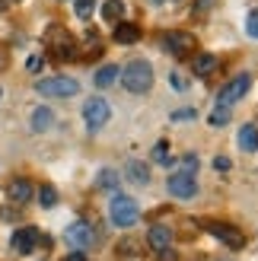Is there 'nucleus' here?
Returning a JSON list of instances; mask_svg holds the SVG:
<instances>
[{
	"label": "nucleus",
	"instance_id": "obj_1",
	"mask_svg": "<svg viewBox=\"0 0 258 261\" xmlns=\"http://www.w3.org/2000/svg\"><path fill=\"white\" fill-rule=\"evenodd\" d=\"M121 86L134 96H144L147 89L153 86V64L144 58H134L127 67L121 70Z\"/></svg>",
	"mask_w": 258,
	"mask_h": 261
},
{
	"label": "nucleus",
	"instance_id": "obj_2",
	"mask_svg": "<svg viewBox=\"0 0 258 261\" xmlns=\"http://www.w3.org/2000/svg\"><path fill=\"white\" fill-rule=\"evenodd\" d=\"M45 48L55 55V61H73L76 58V42L64 25H48L45 29Z\"/></svg>",
	"mask_w": 258,
	"mask_h": 261
},
{
	"label": "nucleus",
	"instance_id": "obj_3",
	"mask_svg": "<svg viewBox=\"0 0 258 261\" xmlns=\"http://www.w3.org/2000/svg\"><path fill=\"white\" fill-rule=\"evenodd\" d=\"M109 217H112V223L115 226H134L137 220H140V207L134 198H127V194H115L112 204H109Z\"/></svg>",
	"mask_w": 258,
	"mask_h": 261
},
{
	"label": "nucleus",
	"instance_id": "obj_4",
	"mask_svg": "<svg viewBox=\"0 0 258 261\" xmlns=\"http://www.w3.org/2000/svg\"><path fill=\"white\" fill-rule=\"evenodd\" d=\"M35 89L48 99H67V96L80 93V83H76L73 76H45V80L35 83Z\"/></svg>",
	"mask_w": 258,
	"mask_h": 261
},
{
	"label": "nucleus",
	"instance_id": "obj_5",
	"mask_svg": "<svg viewBox=\"0 0 258 261\" xmlns=\"http://www.w3.org/2000/svg\"><path fill=\"white\" fill-rule=\"evenodd\" d=\"M109 118H112V109H109V102L102 99V96L83 102V121L89 124V130L106 127V124H109Z\"/></svg>",
	"mask_w": 258,
	"mask_h": 261
},
{
	"label": "nucleus",
	"instance_id": "obj_6",
	"mask_svg": "<svg viewBox=\"0 0 258 261\" xmlns=\"http://www.w3.org/2000/svg\"><path fill=\"white\" fill-rule=\"evenodd\" d=\"M163 45H166V51H169L172 58H188V55L198 51V38L191 32H169L163 38Z\"/></svg>",
	"mask_w": 258,
	"mask_h": 261
},
{
	"label": "nucleus",
	"instance_id": "obj_7",
	"mask_svg": "<svg viewBox=\"0 0 258 261\" xmlns=\"http://www.w3.org/2000/svg\"><path fill=\"white\" fill-rule=\"evenodd\" d=\"M249 86H252V73H239L233 76L223 89H220V96H217V106H233V102H239L242 96L249 93Z\"/></svg>",
	"mask_w": 258,
	"mask_h": 261
},
{
	"label": "nucleus",
	"instance_id": "obj_8",
	"mask_svg": "<svg viewBox=\"0 0 258 261\" xmlns=\"http://www.w3.org/2000/svg\"><path fill=\"white\" fill-rule=\"evenodd\" d=\"M166 191L172 194V198H195V191H198V181L191 172H172L169 178H166Z\"/></svg>",
	"mask_w": 258,
	"mask_h": 261
},
{
	"label": "nucleus",
	"instance_id": "obj_9",
	"mask_svg": "<svg viewBox=\"0 0 258 261\" xmlns=\"http://www.w3.org/2000/svg\"><path fill=\"white\" fill-rule=\"evenodd\" d=\"M211 236L220 239L223 245H229V249H242L246 245V236H242V229H236L233 223H208Z\"/></svg>",
	"mask_w": 258,
	"mask_h": 261
},
{
	"label": "nucleus",
	"instance_id": "obj_10",
	"mask_svg": "<svg viewBox=\"0 0 258 261\" xmlns=\"http://www.w3.org/2000/svg\"><path fill=\"white\" fill-rule=\"evenodd\" d=\"M67 242L73 245V249H89V245H96V232H93V226L86 223V220H76L73 226H67Z\"/></svg>",
	"mask_w": 258,
	"mask_h": 261
},
{
	"label": "nucleus",
	"instance_id": "obj_11",
	"mask_svg": "<svg viewBox=\"0 0 258 261\" xmlns=\"http://www.w3.org/2000/svg\"><path fill=\"white\" fill-rule=\"evenodd\" d=\"M38 245V229L35 226H22L13 232V252L16 255H32V249Z\"/></svg>",
	"mask_w": 258,
	"mask_h": 261
},
{
	"label": "nucleus",
	"instance_id": "obj_12",
	"mask_svg": "<svg viewBox=\"0 0 258 261\" xmlns=\"http://www.w3.org/2000/svg\"><path fill=\"white\" fill-rule=\"evenodd\" d=\"M7 198L13 204H29L32 201V181L29 178H13L7 185Z\"/></svg>",
	"mask_w": 258,
	"mask_h": 261
},
{
	"label": "nucleus",
	"instance_id": "obj_13",
	"mask_svg": "<svg viewBox=\"0 0 258 261\" xmlns=\"http://www.w3.org/2000/svg\"><path fill=\"white\" fill-rule=\"evenodd\" d=\"M147 242H150V249H153V252H166V249L172 245V229H169V226H163V223L150 226Z\"/></svg>",
	"mask_w": 258,
	"mask_h": 261
},
{
	"label": "nucleus",
	"instance_id": "obj_14",
	"mask_svg": "<svg viewBox=\"0 0 258 261\" xmlns=\"http://www.w3.org/2000/svg\"><path fill=\"white\" fill-rule=\"evenodd\" d=\"M217 67H220V58H217V55H208V51L195 55V61H191V70H195V76H211Z\"/></svg>",
	"mask_w": 258,
	"mask_h": 261
},
{
	"label": "nucleus",
	"instance_id": "obj_15",
	"mask_svg": "<svg viewBox=\"0 0 258 261\" xmlns=\"http://www.w3.org/2000/svg\"><path fill=\"white\" fill-rule=\"evenodd\" d=\"M112 35H115V42H118V45H134L137 38H140V29H137L134 22H121V19H118V22H115V32H112Z\"/></svg>",
	"mask_w": 258,
	"mask_h": 261
},
{
	"label": "nucleus",
	"instance_id": "obj_16",
	"mask_svg": "<svg viewBox=\"0 0 258 261\" xmlns=\"http://www.w3.org/2000/svg\"><path fill=\"white\" fill-rule=\"evenodd\" d=\"M124 175L134 181V185H150V169L140 163V160H131L124 166Z\"/></svg>",
	"mask_w": 258,
	"mask_h": 261
},
{
	"label": "nucleus",
	"instance_id": "obj_17",
	"mask_svg": "<svg viewBox=\"0 0 258 261\" xmlns=\"http://www.w3.org/2000/svg\"><path fill=\"white\" fill-rule=\"evenodd\" d=\"M51 124H55V112L45 109V106H38V109L32 112V130H38V134H42V130H48Z\"/></svg>",
	"mask_w": 258,
	"mask_h": 261
},
{
	"label": "nucleus",
	"instance_id": "obj_18",
	"mask_svg": "<svg viewBox=\"0 0 258 261\" xmlns=\"http://www.w3.org/2000/svg\"><path fill=\"white\" fill-rule=\"evenodd\" d=\"M239 147L246 150V153H255V150H258V127H255V124L239 127Z\"/></svg>",
	"mask_w": 258,
	"mask_h": 261
},
{
	"label": "nucleus",
	"instance_id": "obj_19",
	"mask_svg": "<svg viewBox=\"0 0 258 261\" xmlns=\"http://www.w3.org/2000/svg\"><path fill=\"white\" fill-rule=\"evenodd\" d=\"M118 67H115V64H106V67H102L99 73H96V86L99 89H109V86H115V83H118Z\"/></svg>",
	"mask_w": 258,
	"mask_h": 261
},
{
	"label": "nucleus",
	"instance_id": "obj_20",
	"mask_svg": "<svg viewBox=\"0 0 258 261\" xmlns=\"http://www.w3.org/2000/svg\"><path fill=\"white\" fill-rule=\"evenodd\" d=\"M115 255H118L121 261H131V258L140 255V242L137 239H121L118 245H115Z\"/></svg>",
	"mask_w": 258,
	"mask_h": 261
},
{
	"label": "nucleus",
	"instance_id": "obj_21",
	"mask_svg": "<svg viewBox=\"0 0 258 261\" xmlns=\"http://www.w3.org/2000/svg\"><path fill=\"white\" fill-rule=\"evenodd\" d=\"M124 16V4L121 0H106V4H102V19L106 22H118Z\"/></svg>",
	"mask_w": 258,
	"mask_h": 261
},
{
	"label": "nucleus",
	"instance_id": "obj_22",
	"mask_svg": "<svg viewBox=\"0 0 258 261\" xmlns=\"http://www.w3.org/2000/svg\"><path fill=\"white\" fill-rule=\"evenodd\" d=\"M153 163H160V166H169L172 163V150H169V143L160 140L157 147H153Z\"/></svg>",
	"mask_w": 258,
	"mask_h": 261
},
{
	"label": "nucleus",
	"instance_id": "obj_23",
	"mask_svg": "<svg viewBox=\"0 0 258 261\" xmlns=\"http://www.w3.org/2000/svg\"><path fill=\"white\" fill-rule=\"evenodd\" d=\"M118 172H115V169H102V172H99V188H106V191H115V188H118Z\"/></svg>",
	"mask_w": 258,
	"mask_h": 261
},
{
	"label": "nucleus",
	"instance_id": "obj_24",
	"mask_svg": "<svg viewBox=\"0 0 258 261\" xmlns=\"http://www.w3.org/2000/svg\"><path fill=\"white\" fill-rule=\"evenodd\" d=\"M38 204H42V207H55V204H58L55 185H42V188H38Z\"/></svg>",
	"mask_w": 258,
	"mask_h": 261
},
{
	"label": "nucleus",
	"instance_id": "obj_25",
	"mask_svg": "<svg viewBox=\"0 0 258 261\" xmlns=\"http://www.w3.org/2000/svg\"><path fill=\"white\" fill-rule=\"evenodd\" d=\"M226 121H229V106H217V109L211 112V118H208L211 127H220V124H226Z\"/></svg>",
	"mask_w": 258,
	"mask_h": 261
},
{
	"label": "nucleus",
	"instance_id": "obj_26",
	"mask_svg": "<svg viewBox=\"0 0 258 261\" xmlns=\"http://www.w3.org/2000/svg\"><path fill=\"white\" fill-rule=\"evenodd\" d=\"M73 10H76V16H80V19H89V16H93V10H96V0H76Z\"/></svg>",
	"mask_w": 258,
	"mask_h": 261
},
{
	"label": "nucleus",
	"instance_id": "obj_27",
	"mask_svg": "<svg viewBox=\"0 0 258 261\" xmlns=\"http://www.w3.org/2000/svg\"><path fill=\"white\" fill-rule=\"evenodd\" d=\"M182 172H191V175L198 172V156H195V153H188V156H182Z\"/></svg>",
	"mask_w": 258,
	"mask_h": 261
},
{
	"label": "nucleus",
	"instance_id": "obj_28",
	"mask_svg": "<svg viewBox=\"0 0 258 261\" xmlns=\"http://www.w3.org/2000/svg\"><path fill=\"white\" fill-rule=\"evenodd\" d=\"M246 32H249L252 38H258V10L249 13V19H246Z\"/></svg>",
	"mask_w": 258,
	"mask_h": 261
},
{
	"label": "nucleus",
	"instance_id": "obj_29",
	"mask_svg": "<svg viewBox=\"0 0 258 261\" xmlns=\"http://www.w3.org/2000/svg\"><path fill=\"white\" fill-rule=\"evenodd\" d=\"M229 166H233V163H229L226 156H217V160H214V169H217V172H226Z\"/></svg>",
	"mask_w": 258,
	"mask_h": 261
},
{
	"label": "nucleus",
	"instance_id": "obj_30",
	"mask_svg": "<svg viewBox=\"0 0 258 261\" xmlns=\"http://www.w3.org/2000/svg\"><path fill=\"white\" fill-rule=\"evenodd\" d=\"M42 64H45V61H42V58H38V55H32V58H29V61H25V67H29V70H32V73H35V70H42Z\"/></svg>",
	"mask_w": 258,
	"mask_h": 261
},
{
	"label": "nucleus",
	"instance_id": "obj_31",
	"mask_svg": "<svg viewBox=\"0 0 258 261\" xmlns=\"http://www.w3.org/2000/svg\"><path fill=\"white\" fill-rule=\"evenodd\" d=\"M67 261H86V255H83V252H80V249H73V252H70V255H67Z\"/></svg>",
	"mask_w": 258,
	"mask_h": 261
},
{
	"label": "nucleus",
	"instance_id": "obj_32",
	"mask_svg": "<svg viewBox=\"0 0 258 261\" xmlns=\"http://www.w3.org/2000/svg\"><path fill=\"white\" fill-rule=\"evenodd\" d=\"M172 86H175V89H185V80H182V73H172Z\"/></svg>",
	"mask_w": 258,
	"mask_h": 261
},
{
	"label": "nucleus",
	"instance_id": "obj_33",
	"mask_svg": "<svg viewBox=\"0 0 258 261\" xmlns=\"http://www.w3.org/2000/svg\"><path fill=\"white\" fill-rule=\"evenodd\" d=\"M172 118H195V112H191V109H182V112H175Z\"/></svg>",
	"mask_w": 258,
	"mask_h": 261
},
{
	"label": "nucleus",
	"instance_id": "obj_34",
	"mask_svg": "<svg viewBox=\"0 0 258 261\" xmlns=\"http://www.w3.org/2000/svg\"><path fill=\"white\" fill-rule=\"evenodd\" d=\"M7 67V55H4V51H0V70H4Z\"/></svg>",
	"mask_w": 258,
	"mask_h": 261
},
{
	"label": "nucleus",
	"instance_id": "obj_35",
	"mask_svg": "<svg viewBox=\"0 0 258 261\" xmlns=\"http://www.w3.org/2000/svg\"><path fill=\"white\" fill-rule=\"evenodd\" d=\"M211 4H214V0H201V4H198V7H201V10H208Z\"/></svg>",
	"mask_w": 258,
	"mask_h": 261
},
{
	"label": "nucleus",
	"instance_id": "obj_36",
	"mask_svg": "<svg viewBox=\"0 0 258 261\" xmlns=\"http://www.w3.org/2000/svg\"><path fill=\"white\" fill-rule=\"evenodd\" d=\"M7 10V0H0V13H4Z\"/></svg>",
	"mask_w": 258,
	"mask_h": 261
},
{
	"label": "nucleus",
	"instance_id": "obj_37",
	"mask_svg": "<svg viewBox=\"0 0 258 261\" xmlns=\"http://www.w3.org/2000/svg\"><path fill=\"white\" fill-rule=\"evenodd\" d=\"M150 4H163V0H150Z\"/></svg>",
	"mask_w": 258,
	"mask_h": 261
},
{
	"label": "nucleus",
	"instance_id": "obj_38",
	"mask_svg": "<svg viewBox=\"0 0 258 261\" xmlns=\"http://www.w3.org/2000/svg\"><path fill=\"white\" fill-rule=\"evenodd\" d=\"M217 261H229V258H217Z\"/></svg>",
	"mask_w": 258,
	"mask_h": 261
}]
</instances>
